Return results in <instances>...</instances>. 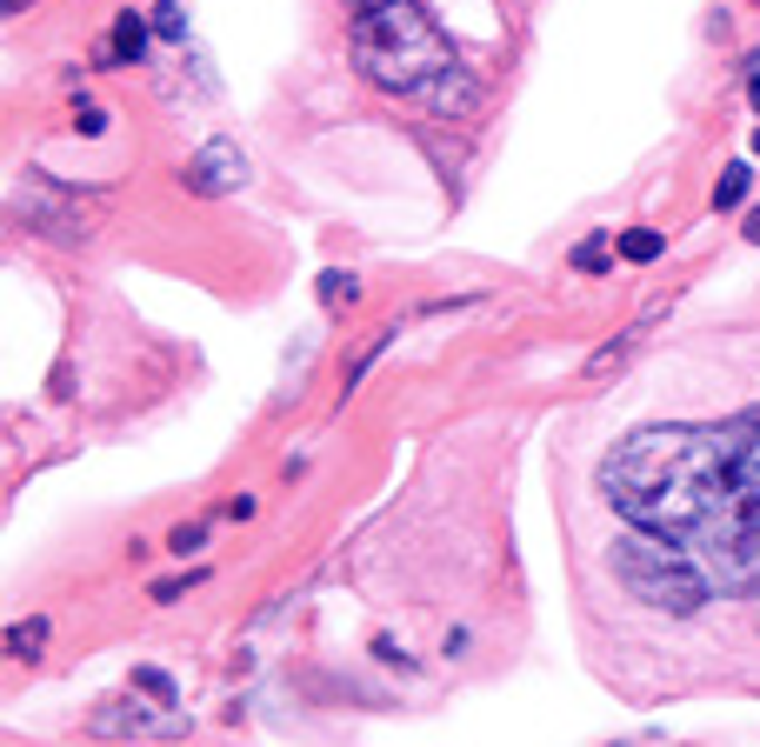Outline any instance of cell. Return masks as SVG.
<instances>
[{"instance_id":"cell-1","label":"cell","mask_w":760,"mask_h":747,"mask_svg":"<svg viewBox=\"0 0 760 747\" xmlns=\"http://www.w3.org/2000/svg\"><path fill=\"white\" fill-rule=\"evenodd\" d=\"M748 434H754V421H734V427H681V421L634 427L608 448L601 494L614 501V514L628 528L701 541L734 508V461H741Z\"/></svg>"},{"instance_id":"cell-2","label":"cell","mask_w":760,"mask_h":747,"mask_svg":"<svg viewBox=\"0 0 760 747\" xmlns=\"http://www.w3.org/2000/svg\"><path fill=\"white\" fill-rule=\"evenodd\" d=\"M354 67L387 94H421L454 67V47L421 0H381L354 13Z\"/></svg>"},{"instance_id":"cell-3","label":"cell","mask_w":760,"mask_h":747,"mask_svg":"<svg viewBox=\"0 0 760 747\" xmlns=\"http://www.w3.org/2000/svg\"><path fill=\"white\" fill-rule=\"evenodd\" d=\"M614 581L628 594H641L661 615H694L714 594V574L694 561V548H681V534H654V528H628V541H614Z\"/></svg>"},{"instance_id":"cell-4","label":"cell","mask_w":760,"mask_h":747,"mask_svg":"<svg viewBox=\"0 0 760 747\" xmlns=\"http://www.w3.org/2000/svg\"><path fill=\"white\" fill-rule=\"evenodd\" d=\"M240 180H247V160H240L234 140H207V147L187 160V187H194V194H234Z\"/></svg>"},{"instance_id":"cell-5","label":"cell","mask_w":760,"mask_h":747,"mask_svg":"<svg viewBox=\"0 0 760 747\" xmlns=\"http://www.w3.org/2000/svg\"><path fill=\"white\" fill-rule=\"evenodd\" d=\"M134 60H147V20L140 13H120L113 20V47L100 53V67H134Z\"/></svg>"},{"instance_id":"cell-6","label":"cell","mask_w":760,"mask_h":747,"mask_svg":"<svg viewBox=\"0 0 760 747\" xmlns=\"http://www.w3.org/2000/svg\"><path fill=\"white\" fill-rule=\"evenodd\" d=\"M734 494L760 521V421H754V434H748V448H741V461H734Z\"/></svg>"},{"instance_id":"cell-7","label":"cell","mask_w":760,"mask_h":747,"mask_svg":"<svg viewBox=\"0 0 760 747\" xmlns=\"http://www.w3.org/2000/svg\"><path fill=\"white\" fill-rule=\"evenodd\" d=\"M748 180H754V167H748V160L721 167V180H714V207H721V214H728V207H741V200H748Z\"/></svg>"},{"instance_id":"cell-8","label":"cell","mask_w":760,"mask_h":747,"mask_svg":"<svg viewBox=\"0 0 760 747\" xmlns=\"http://www.w3.org/2000/svg\"><path fill=\"white\" fill-rule=\"evenodd\" d=\"M614 254H621V247L594 234V240H581V247L567 254V267H574V274H608V267H614Z\"/></svg>"},{"instance_id":"cell-9","label":"cell","mask_w":760,"mask_h":747,"mask_svg":"<svg viewBox=\"0 0 760 747\" xmlns=\"http://www.w3.org/2000/svg\"><path fill=\"white\" fill-rule=\"evenodd\" d=\"M614 247H621V261H654V254H661V247H668V240H661V234H654V227H628V234H621V240H614Z\"/></svg>"},{"instance_id":"cell-10","label":"cell","mask_w":760,"mask_h":747,"mask_svg":"<svg viewBox=\"0 0 760 747\" xmlns=\"http://www.w3.org/2000/svg\"><path fill=\"white\" fill-rule=\"evenodd\" d=\"M47 635H53V628H47V621L33 615V621H13V628H7V648H13V655L27 661V655H40V641H47Z\"/></svg>"},{"instance_id":"cell-11","label":"cell","mask_w":760,"mask_h":747,"mask_svg":"<svg viewBox=\"0 0 760 747\" xmlns=\"http://www.w3.org/2000/svg\"><path fill=\"white\" fill-rule=\"evenodd\" d=\"M134 688H140V695H154L160 708L174 701V675H160V668H134Z\"/></svg>"},{"instance_id":"cell-12","label":"cell","mask_w":760,"mask_h":747,"mask_svg":"<svg viewBox=\"0 0 760 747\" xmlns=\"http://www.w3.org/2000/svg\"><path fill=\"white\" fill-rule=\"evenodd\" d=\"M200 548H207V528L200 521H187V528L167 534V554H200Z\"/></svg>"},{"instance_id":"cell-13","label":"cell","mask_w":760,"mask_h":747,"mask_svg":"<svg viewBox=\"0 0 760 747\" xmlns=\"http://www.w3.org/2000/svg\"><path fill=\"white\" fill-rule=\"evenodd\" d=\"M200 581H207V568H194V574H180V581H160V588H154V601H180V594H194Z\"/></svg>"},{"instance_id":"cell-14","label":"cell","mask_w":760,"mask_h":747,"mask_svg":"<svg viewBox=\"0 0 760 747\" xmlns=\"http://www.w3.org/2000/svg\"><path fill=\"white\" fill-rule=\"evenodd\" d=\"M154 27H160L167 40H180V33H187V20H180V7H174V0H160V13H154Z\"/></svg>"},{"instance_id":"cell-15","label":"cell","mask_w":760,"mask_h":747,"mask_svg":"<svg viewBox=\"0 0 760 747\" xmlns=\"http://www.w3.org/2000/svg\"><path fill=\"white\" fill-rule=\"evenodd\" d=\"M320 294H327V301H347V294H354V281H347V274H327V281H320Z\"/></svg>"},{"instance_id":"cell-16","label":"cell","mask_w":760,"mask_h":747,"mask_svg":"<svg viewBox=\"0 0 760 747\" xmlns=\"http://www.w3.org/2000/svg\"><path fill=\"white\" fill-rule=\"evenodd\" d=\"M741 227H748V240H754V247H760V207H754V214H748V220H741Z\"/></svg>"},{"instance_id":"cell-17","label":"cell","mask_w":760,"mask_h":747,"mask_svg":"<svg viewBox=\"0 0 760 747\" xmlns=\"http://www.w3.org/2000/svg\"><path fill=\"white\" fill-rule=\"evenodd\" d=\"M748 80H754V100H760V53H748Z\"/></svg>"},{"instance_id":"cell-18","label":"cell","mask_w":760,"mask_h":747,"mask_svg":"<svg viewBox=\"0 0 760 747\" xmlns=\"http://www.w3.org/2000/svg\"><path fill=\"white\" fill-rule=\"evenodd\" d=\"M754 154H760V134H754Z\"/></svg>"}]
</instances>
